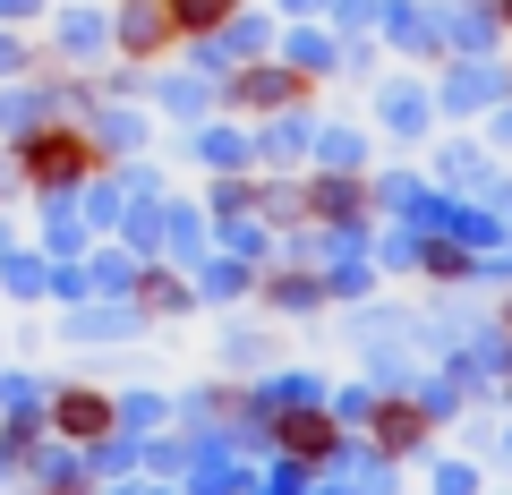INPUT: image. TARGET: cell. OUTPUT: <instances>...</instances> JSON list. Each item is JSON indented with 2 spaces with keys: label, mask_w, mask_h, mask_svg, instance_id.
<instances>
[{
  "label": "cell",
  "mask_w": 512,
  "mask_h": 495,
  "mask_svg": "<svg viewBox=\"0 0 512 495\" xmlns=\"http://www.w3.org/2000/svg\"><path fill=\"white\" fill-rule=\"evenodd\" d=\"M180 26H214V18H231V0H163Z\"/></svg>",
  "instance_id": "6da1fadb"
}]
</instances>
